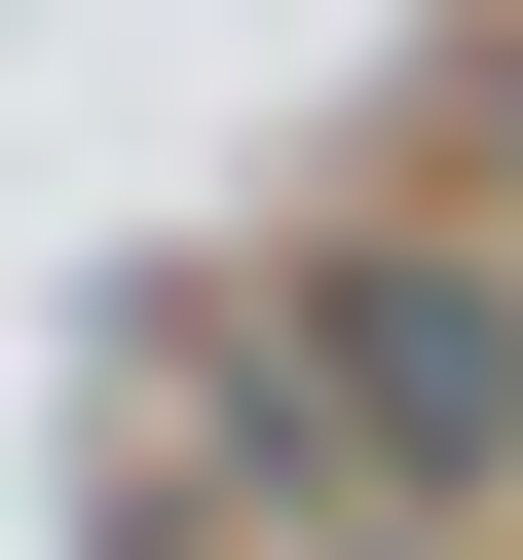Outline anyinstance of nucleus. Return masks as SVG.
<instances>
[{
    "label": "nucleus",
    "instance_id": "nucleus-1",
    "mask_svg": "<svg viewBox=\"0 0 523 560\" xmlns=\"http://www.w3.org/2000/svg\"><path fill=\"white\" fill-rule=\"evenodd\" d=\"M262 486H523V261L486 224H337L300 261V374H262Z\"/></svg>",
    "mask_w": 523,
    "mask_h": 560
}]
</instances>
